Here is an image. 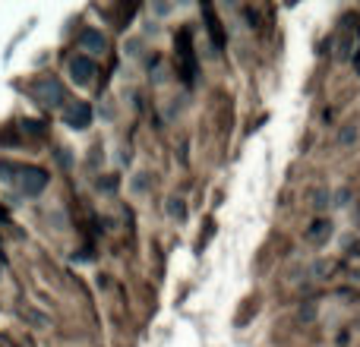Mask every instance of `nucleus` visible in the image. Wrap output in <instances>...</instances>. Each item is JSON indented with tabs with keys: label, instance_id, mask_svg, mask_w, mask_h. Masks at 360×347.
<instances>
[{
	"label": "nucleus",
	"instance_id": "obj_8",
	"mask_svg": "<svg viewBox=\"0 0 360 347\" xmlns=\"http://www.w3.org/2000/svg\"><path fill=\"white\" fill-rule=\"evenodd\" d=\"M357 70H360V60H357Z\"/></svg>",
	"mask_w": 360,
	"mask_h": 347
},
{
	"label": "nucleus",
	"instance_id": "obj_2",
	"mask_svg": "<svg viewBox=\"0 0 360 347\" xmlns=\"http://www.w3.org/2000/svg\"><path fill=\"white\" fill-rule=\"evenodd\" d=\"M16 183H19V190H22L25 196H38V192L48 186V171H41V168H22V171H19V177H16Z\"/></svg>",
	"mask_w": 360,
	"mask_h": 347
},
{
	"label": "nucleus",
	"instance_id": "obj_6",
	"mask_svg": "<svg viewBox=\"0 0 360 347\" xmlns=\"http://www.w3.org/2000/svg\"><path fill=\"white\" fill-rule=\"evenodd\" d=\"M310 237H313V240H316V243H323L326 237H329V221H316V224H313Z\"/></svg>",
	"mask_w": 360,
	"mask_h": 347
},
{
	"label": "nucleus",
	"instance_id": "obj_1",
	"mask_svg": "<svg viewBox=\"0 0 360 347\" xmlns=\"http://www.w3.org/2000/svg\"><path fill=\"white\" fill-rule=\"evenodd\" d=\"M32 92H35V98L41 101L44 107H60L63 101H67V95H63L60 79H54V76H44V79H38Z\"/></svg>",
	"mask_w": 360,
	"mask_h": 347
},
{
	"label": "nucleus",
	"instance_id": "obj_5",
	"mask_svg": "<svg viewBox=\"0 0 360 347\" xmlns=\"http://www.w3.org/2000/svg\"><path fill=\"white\" fill-rule=\"evenodd\" d=\"M79 44H82L86 51H92V54H105V51H108V38L101 35L98 29H82Z\"/></svg>",
	"mask_w": 360,
	"mask_h": 347
},
{
	"label": "nucleus",
	"instance_id": "obj_7",
	"mask_svg": "<svg viewBox=\"0 0 360 347\" xmlns=\"http://www.w3.org/2000/svg\"><path fill=\"white\" fill-rule=\"evenodd\" d=\"M326 199H329V192H326V190H319V192H316V202H313V205H316V209H326V205H329V202H326Z\"/></svg>",
	"mask_w": 360,
	"mask_h": 347
},
{
	"label": "nucleus",
	"instance_id": "obj_3",
	"mask_svg": "<svg viewBox=\"0 0 360 347\" xmlns=\"http://www.w3.org/2000/svg\"><path fill=\"white\" fill-rule=\"evenodd\" d=\"M63 124L73 126V130H86V126L92 124V107H89V101H70V105L63 107Z\"/></svg>",
	"mask_w": 360,
	"mask_h": 347
},
{
	"label": "nucleus",
	"instance_id": "obj_4",
	"mask_svg": "<svg viewBox=\"0 0 360 347\" xmlns=\"http://www.w3.org/2000/svg\"><path fill=\"white\" fill-rule=\"evenodd\" d=\"M95 63L89 60V54H76L73 60H70V79L76 82V86H89V82L95 79Z\"/></svg>",
	"mask_w": 360,
	"mask_h": 347
}]
</instances>
